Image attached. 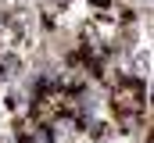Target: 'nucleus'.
Listing matches in <instances>:
<instances>
[{"label": "nucleus", "mask_w": 154, "mask_h": 143, "mask_svg": "<svg viewBox=\"0 0 154 143\" xmlns=\"http://www.w3.org/2000/svg\"><path fill=\"white\" fill-rule=\"evenodd\" d=\"M7 79H11V72L4 68V61H0V86H4V82H7Z\"/></svg>", "instance_id": "7ed1b4c3"}, {"label": "nucleus", "mask_w": 154, "mask_h": 143, "mask_svg": "<svg viewBox=\"0 0 154 143\" xmlns=\"http://www.w3.org/2000/svg\"><path fill=\"white\" fill-rule=\"evenodd\" d=\"M14 140L18 143H54V129L43 125V122H36V118L29 114V118H22V122L14 125Z\"/></svg>", "instance_id": "f03ea898"}, {"label": "nucleus", "mask_w": 154, "mask_h": 143, "mask_svg": "<svg viewBox=\"0 0 154 143\" xmlns=\"http://www.w3.org/2000/svg\"><path fill=\"white\" fill-rule=\"evenodd\" d=\"M57 4H72V0H57Z\"/></svg>", "instance_id": "20e7f679"}, {"label": "nucleus", "mask_w": 154, "mask_h": 143, "mask_svg": "<svg viewBox=\"0 0 154 143\" xmlns=\"http://www.w3.org/2000/svg\"><path fill=\"white\" fill-rule=\"evenodd\" d=\"M143 107H147V82L129 75V79H118L111 86V111H115V122L122 132H136L140 122H143Z\"/></svg>", "instance_id": "f257e3e1"}]
</instances>
